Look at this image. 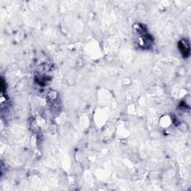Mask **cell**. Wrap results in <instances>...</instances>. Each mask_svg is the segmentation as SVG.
<instances>
[{
	"label": "cell",
	"mask_w": 191,
	"mask_h": 191,
	"mask_svg": "<svg viewBox=\"0 0 191 191\" xmlns=\"http://www.w3.org/2000/svg\"><path fill=\"white\" fill-rule=\"evenodd\" d=\"M186 43H187V42H186V41H185V43H184V42H180V46H179L180 50H181V52H182V54L185 56V57H186V55H189V47H188V46H187V45H186Z\"/></svg>",
	"instance_id": "obj_1"
}]
</instances>
